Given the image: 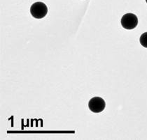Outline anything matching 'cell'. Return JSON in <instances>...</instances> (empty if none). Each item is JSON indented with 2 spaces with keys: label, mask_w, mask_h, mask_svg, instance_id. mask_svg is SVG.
I'll list each match as a JSON object with an SVG mask.
<instances>
[{
  "label": "cell",
  "mask_w": 147,
  "mask_h": 140,
  "mask_svg": "<svg viewBox=\"0 0 147 140\" xmlns=\"http://www.w3.org/2000/svg\"><path fill=\"white\" fill-rule=\"evenodd\" d=\"M30 13L34 18H43L48 13L47 6L44 3L40 1L35 2L30 7Z\"/></svg>",
  "instance_id": "obj_1"
},
{
  "label": "cell",
  "mask_w": 147,
  "mask_h": 140,
  "mask_svg": "<svg viewBox=\"0 0 147 140\" xmlns=\"http://www.w3.org/2000/svg\"><path fill=\"white\" fill-rule=\"evenodd\" d=\"M122 27L125 29L131 30L135 29L138 25V18L133 13H126L122 17L121 20Z\"/></svg>",
  "instance_id": "obj_2"
},
{
  "label": "cell",
  "mask_w": 147,
  "mask_h": 140,
  "mask_svg": "<svg viewBox=\"0 0 147 140\" xmlns=\"http://www.w3.org/2000/svg\"><path fill=\"white\" fill-rule=\"evenodd\" d=\"M106 107L105 100L100 97H94L91 98L88 103V107L91 112L100 113L103 112Z\"/></svg>",
  "instance_id": "obj_3"
},
{
  "label": "cell",
  "mask_w": 147,
  "mask_h": 140,
  "mask_svg": "<svg viewBox=\"0 0 147 140\" xmlns=\"http://www.w3.org/2000/svg\"><path fill=\"white\" fill-rule=\"evenodd\" d=\"M140 42L143 47L147 48V32L143 33L141 35L140 38Z\"/></svg>",
  "instance_id": "obj_4"
},
{
  "label": "cell",
  "mask_w": 147,
  "mask_h": 140,
  "mask_svg": "<svg viewBox=\"0 0 147 140\" xmlns=\"http://www.w3.org/2000/svg\"><path fill=\"white\" fill-rule=\"evenodd\" d=\"M146 3H147V0H146Z\"/></svg>",
  "instance_id": "obj_5"
}]
</instances>
